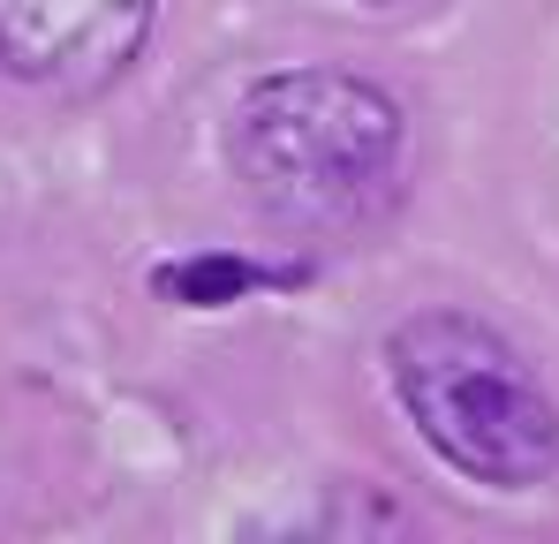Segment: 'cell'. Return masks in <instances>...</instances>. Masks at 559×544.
I'll list each match as a JSON object with an SVG mask.
<instances>
[{
    "instance_id": "cell-1",
    "label": "cell",
    "mask_w": 559,
    "mask_h": 544,
    "mask_svg": "<svg viewBox=\"0 0 559 544\" xmlns=\"http://www.w3.org/2000/svg\"><path fill=\"white\" fill-rule=\"evenodd\" d=\"M401 106L341 69H287L242 91L227 152L280 227H364L401 181Z\"/></svg>"
},
{
    "instance_id": "cell-2",
    "label": "cell",
    "mask_w": 559,
    "mask_h": 544,
    "mask_svg": "<svg viewBox=\"0 0 559 544\" xmlns=\"http://www.w3.org/2000/svg\"><path fill=\"white\" fill-rule=\"evenodd\" d=\"M385 378L408 409V424L439 447L447 469L491 492H530L559 469V409L537 370L514 356L491 326L424 310L393 326Z\"/></svg>"
},
{
    "instance_id": "cell-3",
    "label": "cell",
    "mask_w": 559,
    "mask_h": 544,
    "mask_svg": "<svg viewBox=\"0 0 559 544\" xmlns=\"http://www.w3.org/2000/svg\"><path fill=\"white\" fill-rule=\"evenodd\" d=\"M159 0H0V69L61 98L121 84Z\"/></svg>"
},
{
    "instance_id": "cell-4",
    "label": "cell",
    "mask_w": 559,
    "mask_h": 544,
    "mask_svg": "<svg viewBox=\"0 0 559 544\" xmlns=\"http://www.w3.org/2000/svg\"><path fill=\"white\" fill-rule=\"evenodd\" d=\"M371 8H408V0H371Z\"/></svg>"
}]
</instances>
